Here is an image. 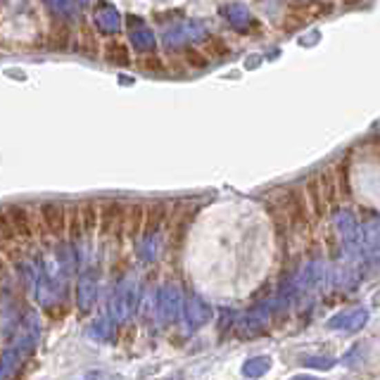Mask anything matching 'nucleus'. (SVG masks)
Here are the masks:
<instances>
[{
	"label": "nucleus",
	"mask_w": 380,
	"mask_h": 380,
	"mask_svg": "<svg viewBox=\"0 0 380 380\" xmlns=\"http://www.w3.org/2000/svg\"><path fill=\"white\" fill-rule=\"evenodd\" d=\"M8 210V217L10 221H12L14 231L21 238V243H24V248H31V245L39 240V235H36V226H34V217H31V210L24 205H10L5 207Z\"/></svg>",
	"instance_id": "obj_1"
},
{
	"label": "nucleus",
	"mask_w": 380,
	"mask_h": 380,
	"mask_svg": "<svg viewBox=\"0 0 380 380\" xmlns=\"http://www.w3.org/2000/svg\"><path fill=\"white\" fill-rule=\"evenodd\" d=\"M368 321V312L366 309H357V312H345V314H338L328 321L330 328H347V330H359L366 326Z\"/></svg>",
	"instance_id": "obj_2"
},
{
	"label": "nucleus",
	"mask_w": 380,
	"mask_h": 380,
	"mask_svg": "<svg viewBox=\"0 0 380 380\" xmlns=\"http://www.w3.org/2000/svg\"><path fill=\"white\" fill-rule=\"evenodd\" d=\"M319 186H321V195H323L326 207H333L338 202V174L333 169H326L319 176Z\"/></svg>",
	"instance_id": "obj_3"
},
{
	"label": "nucleus",
	"mask_w": 380,
	"mask_h": 380,
	"mask_svg": "<svg viewBox=\"0 0 380 380\" xmlns=\"http://www.w3.org/2000/svg\"><path fill=\"white\" fill-rule=\"evenodd\" d=\"M307 207H309V214L314 219H319L321 214L326 210V202H323V195H321V186H319V179H309L307 181Z\"/></svg>",
	"instance_id": "obj_4"
},
{
	"label": "nucleus",
	"mask_w": 380,
	"mask_h": 380,
	"mask_svg": "<svg viewBox=\"0 0 380 380\" xmlns=\"http://www.w3.org/2000/svg\"><path fill=\"white\" fill-rule=\"evenodd\" d=\"M338 231L350 248L357 243V238H359V226H357V221H354V214H350V212L338 214Z\"/></svg>",
	"instance_id": "obj_5"
},
{
	"label": "nucleus",
	"mask_w": 380,
	"mask_h": 380,
	"mask_svg": "<svg viewBox=\"0 0 380 380\" xmlns=\"http://www.w3.org/2000/svg\"><path fill=\"white\" fill-rule=\"evenodd\" d=\"M146 226V207L143 205H133L131 210L124 212V231L126 235H138L141 228Z\"/></svg>",
	"instance_id": "obj_6"
},
{
	"label": "nucleus",
	"mask_w": 380,
	"mask_h": 380,
	"mask_svg": "<svg viewBox=\"0 0 380 380\" xmlns=\"http://www.w3.org/2000/svg\"><path fill=\"white\" fill-rule=\"evenodd\" d=\"M223 14H226V19L231 21L235 29H245V26L252 21V17H250V12H248V8H245V5H240V3L226 5V8H223Z\"/></svg>",
	"instance_id": "obj_7"
},
{
	"label": "nucleus",
	"mask_w": 380,
	"mask_h": 380,
	"mask_svg": "<svg viewBox=\"0 0 380 380\" xmlns=\"http://www.w3.org/2000/svg\"><path fill=\"white\" fill-rule=\"evenodd\" d=\"M164 217H167V205H162V202H154V205H150L146 210V231L148 233H154L159 226H162Z\"/></svg>",
	"instance_id": "obj_8"
},
{
	"label": "nucleus",
	"mask_w": 380,
	"mask_h": 380,
	"mask_svg": "<svg viewBox=\"0 0 380 380\" xmlns=\"http://www.w3.org/2000/svg\"><path fill=\"white\" fill-rule=\"evenodd\" d=\"M269 366H271L269 357H254V359H250L248 363H245L243 371H245V376H250V378H259L269 371Z\"/></svg>",
	"instance_id": "obj_9"
},
{
	"label": "nucleus",
	"mask_w": 380,
	"mask_h": 380,
	"mask_svg": "<svg viewBox=\"0 0 380 380\" xmlns=\"http://www.w3.org/2000/svg\"><path fill=\"white\" fill-rule=\"evenodd\" d=\"M190 317H192V323H202V321H207V317H210V309H207L205 304L195 302L190 307Z\"/></svg>",
	"instance_id": "obj_10"
},
{
	"label": "nucleus",
	"mask_w": 380,
	"mask_h": 380,
	"mask_svg": "<svg viewBox=\"0 0 380 380\" xmlns=\"http://www.w3.org/2000/svg\"><path fill=\"white\" fill-rule=\"evenodd\" d=\"M207 48H210V52H212L214 57H221V55H226V52H228V48L223 46V43L219 41V39H210V41H207Z\"/></svg>",
	"instance_id": "obj_11"
},
{
	"label": "nucleus",
	"mask_w": 380,
	"mask_h": 380,
	"mask_svg": "<svg viewBox=\"0 0 380 380\" xmlns=\"http://www.w3.org/2000/svg\"><path fill=\"white\" fill-rule=\"evenodd\" d=\"M186 60H188L192 67H207L205 55H200L197 50H186Z\"/></svg>",
	"instance_id": "obj_12"
},
{
	"label": "nucleus",
	"mask_w": 380,
	"mask_h": 380,
	"mask_svg": "<svg viewBox=\"0 0 380 380\" xmlns=\"http://www.w3.org/2000/svg\"><path fill=\"white\" fill-rule=\"evenodd\" d=\"M307 366H314V368H330V366H333V359H326V357H319V359H307Z\"/></svg>",
	"instance_id": "obj_13"
}]
</instances>
